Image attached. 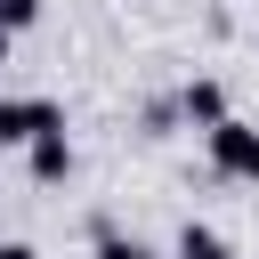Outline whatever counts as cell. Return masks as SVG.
I'll return each mask as SVG.
<instances>
[{
  "mask_svg": "<svg viewBox=\"0 0 259 259\" xmlns=\"http://www.w3.org/2000/svg\"><path fill=\"white\" fill-rule=\"evenodd\" d=\"M202 138H210V170H219V178H251V186H259V121L219 113Z\"/></svg>",
  "mask_w": 259,
  "mask_h": 259,
  "instance_id": "6da1fadb",
  "label": "cell"
},
{
  "mask_svg": "<svg viewBox=\"0 0 259 259\" xmlns=\"http://www.w3.org/2000/svg\"><path fill=\"white\" fill-rule=\"evenodd\" d=\"M40 130H65L57 97H0V146H32Z\"/></svg>",
  "mask_w": 259,
  "mask_h": 259,
  "instance_id": "7a4b0ae2",
  "label": "cell"
},
{
  "mask_svg": "<svg viewBox=\"0 0 259 259\" xmlns=\"http://www.w3.org/2000/svg\"><path fill=\"white\" fill-rule=\"evenodd\" d=\"M24 154H32V178H40V186L73 178V138H65V130H40V138H32Z\"/></svg>",
  "mask_w": 259,
  "mask_h": 259,
  "instance_id": "3957f363",
  "label": "cell"
},
{
  "mask_svg": "<svg viewBox=\"0 0 259 259\" xmlns=\"http://www.w3.org/2000/svg\"><path fill=\"white\" fill-rule=\"evenodd\" d=\"M170 259H235V243H227L219 227H194V219H186V227H178V251H170Z\"/></svg>",
  "mask_w": 259,
  "mask_h": 259,
  "instance_id": "277c9868",
  "label": "cell"
},
{
  "mask_svg": "<svg viewBox=\"0 0 259 259\" xmlns=\"http://www.w3.org/2000/svg\"><path fill=\"white\" fill-rule=\"evenodd\" d=\"M178 113H186V121H202V130H210V121H219V113H227V89H219V81H186V97H178Z\"/></svg>",
  "mask_w": 259,
  "mask_h": 259,
  "instance_id": "5b68a950",
  "label": "cell"
},
{
  "mask_svg": "<svg viewBox=\"0 0 259 259\" xmlns=\"http://www.w3.org/2000/svg\"><path fill=\"white\" fill-rule=\"evenodd\" d=\"M97 259H162V251H146L138 235H97Z\"/></svg>",
  "mask_w": 259,
  "mask_h": 259,
  "instance_id": "8992f818",
  "label": "cell"
},
{
  "mask_svg": "<svg viewBox=\"0 0 259 259\" xmlns=\"http://www.w3.org/2000/svg\"><path fill=\"white\" fill-rule=\"evenodd\" d=\"M32 16H40V0H0V32H24Z\"/></svg>",
  "mask_w": 259,
  "mask_h": 259,
  "instance_id": "52a82bcc",
  "label": "cell"
},
{
  "mask_svg": "<svg viewBox=\"0 0 259 259\" xmlns=\"http://www.w3.org/2000/svg\"><path fill=\"white\" fill-rule=\"evenodd\" d=\"M0 259H40V251L32 243H0Z\"/></svg>",
  "mask_w": 259,
  "mask_h": 259,
  "instance_id": "ba28073f",
  "label": "cell"
},
{
  "mask_svg": "<svg viewBox=\"0 0 259 259\" xmlns=\"http://www.w3.org/2000/svg\"><path fill=\"white\" fill-rule=\"evenodd\" d=\"M8 40H16V32H0V65H8Z\"/></svg>",
  "mask_w": 259,
  "mask_h": 259,
  "instance_id": "9c48e42d",
  "label": "cell"
}]
</instances>
